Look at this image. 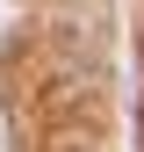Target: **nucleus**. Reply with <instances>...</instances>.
I'll return each mask as SVG.
<instances>
[]
</instances>
